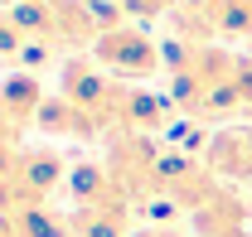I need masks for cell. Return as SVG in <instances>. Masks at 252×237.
I'll use <instances>...</instances> for the list:
<instances>
[{"label":"cell","instance_id":"6da1fadb","mask_svg":"<svg viewBox=\"0 0 252 237\" xmlns=\"http://www.w3.org/2000/svg\"><path fill=\"white\" fill-rule=\"evenodd\" d=\"M68 184H73V208H68L73 237H131L136 204L122 194L107 165H78Z\"/></svg>","mask_w":252,"mask_h":237},{"label":"cell","instance_id":"ba28073f","mask_svg":"<svg viewBox=\"0 0 252 237\" xmlns=\"http://www.w3.org/2000/svg\"><path fill=\"white\" fill-rule=\"evenodd\" d=\"M0 102H5L10 117L30 131L34 121H39V107L49 102V92H44V83L34 73H10V78H0Z\"/></svg>","mask_w":252,"mask_h":237},{"label":"cell","instance_id":"8fae6325","mask_svg":"<svg viewBox=\"0 0 252 237\" xmlns=\"http://www.w3.org/2000/svg\"><path fill=\"white\" fill-rule=\"evenodd\" d=\"M0 146H25V126L5 112V102H0Z\"/></svg>","mask_w":252,"mask_h":237},{"label":"cell","instance_id":"30bf717a","mask_svg":"<svg viewBox=\"0 0 252 237\" xmlns=\"http://www.w3.org/2000/svg\"><path fill=\"white\" fill-rule=\"evenodd\" d=\"M122 15H136V20H156V15H175L180 0H112Z\"/></svg>","mask_w":252,"mask_h":237},{"label":"cell","instance_id":"52a82bcc","mask_svg":"<svg viewBox=\"0 0 252 237\" xmlns=\"http://www.w3.org/2000/svg\"><path fill=\"white\" fill-rule=\"evenodd\" d=\"M39 131H49V136H68V141H102L107 131H102V121L88 117L78 102H68L63 92H49V102L39 107V121H34Z\"/></svg>","mask_w":252,"mask_h":237},{"label":"cell","instance_id":"9c48e42d","mask_svg":"<svg viewBox=\"0 0 252 237\" xmlns=\"http://www.w3.org/2000/svg\"><path fill=\"white\" fill-rule=\"evenodd\" d=\"M25 49H30V39L20 34V25H15V15L0 5V68H10L15 59H25Z\"/></svg>","mask_w":252,"mask_h":237},{"label":"cell","instance_id":"8992f818","mask_svg":"<svg viewBox=\"0 0 252 237\" xmlns=\"http://www.w3.org/2000/svg\"><path fill=\"white\" fill-rule=\"evenodd\" d=\"M204 165L228 184H252V126L219 131L209 141V150H204Z\"/></svg>","mask_w":252,"mask_h":237},{"label":"cell","instance_id":"7c38bea8","mask_svg":"<svg viewBox=\"0 0 252 237\" xmlns=\"http://www.w3.org/2000/svg\"><path fill=\"white\" fill-rule=\"evenodd\" d=\"M0 237H25L20 223H15V213H0Z\"/></svg>","mask_w":252,"mask_h":237},{"label":"cell","instance_id":"3957f363","mask_svg":"<svg viewBox=\"0 0 252 237\" xmlns=\"http://www.w3.org/2000/svg\"><path fill=\"white\" fill-rule=\"evenodd\" d=\"M112 179L122 184V194L131 204H160V165H165V146L156 136H136V131H122V136H107V160H102Z\"/></svg>","mask_w":252,"mask_h":237},{"label":"cell","instance_id":"5b68a950","mask_svg":"<svg viewBox=\"0 0 252 237\" xmlns=\"http://www.w3.org/2000/svg\"><path fill=\"white\" fill-rule=\"evenodd\" d=\"M93 63L107 68L112 78L141 88L146 78H156L160 68H165V44H156L141 25H117V30H107L93 44Z\"/></svg>","mask_w":252,"mask_h":237},{"label":"cell","instance_id":"7a4b0ae2","mask_svg":"<svg viewBox=\"0 0 252 237\" xmlns=\"http://www.w3.org/2000/svg\"><path fill=\"white\" fill-rule=\"evenodd\" d=\"M68 179V165L54 146H20L15 165L0 175V213H25V208H44L59 184Z\"/></svg>","mask_w":252,"mask_h":237},{"label":"cell","instance_id":"277c9868","mask_svg":"<svg viewBox=\"0 0 252 237\" xmlns=\"http://www.w3.org/2000/svg\"><path fill=\"white\" fill-rule=\"evenodd\" d=\"M170 25L175 39L189 44H219V39L252 44V0H180Z\"/></svg>","mask_w":252,"mask_h":237}]
</instances>
